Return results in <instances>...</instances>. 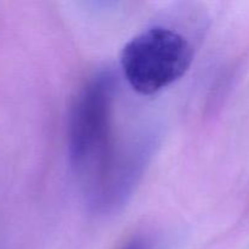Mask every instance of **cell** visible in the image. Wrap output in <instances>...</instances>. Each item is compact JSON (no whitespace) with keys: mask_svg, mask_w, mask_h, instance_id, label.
Segmentation results:
<instances>
[{"mask_svg":"<svg viewBox=\"0 0 249 249\" xmlns=\"http://www.w3.org/2000/svg\"><path fill=\"white\" fill-rule=\"evenodd\" d=\"M117 83L111 72L92 75L73 104L68 153L89 203L101 212L123 203L141 167V156L128 155L116 129Z\"/></svg>","mask_w":249,"mask_h":249,"instance_id":"1","label":"cell"},{"mask_svg":"<svg viewBox=\"0 0 249 249\" xmlns=\"http://www.w3.org/2000/svg\"><path fill=\"white\" fill-rule=\"evenodd\" d=\"M192 58V46L182 34L167 27H152L125 44L121 66L134 91L153 95L179 80Z\"/></svg>","mask_w":249,"mask_h":249,"instance_id":"2","label":"cell"},{"mask_svg":"<svg viewBox=\"0 0 249 249\" xmlns=\"http://www.w3.org/2000/svg\"><path fill=\"white\" fill-rule=\"evenodd\" d=\"M118 249H156V245L151 236L140 233L129 238Z\"/></svg>","mask_w":249,"mask_h":249,"instance_id":"3","label":"cell"}]
</instances>
